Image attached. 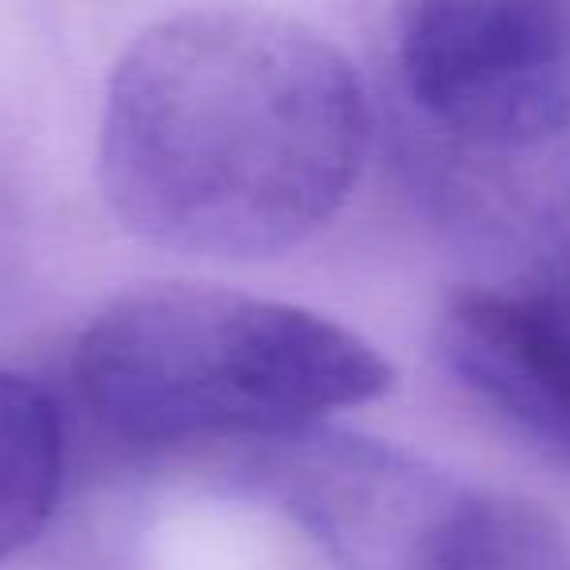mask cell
Returning a JSON list of instances; mask_svg holds the SVG:
<instances>
[{
	"mask_svg": "<svg viewBox=\"0 0 570 570\" xmlns=\"http://www.w3.org/2000/svg\"><path fill=\"white\" fill-rule=\"evenodd\" d=\"M372 114L352 59L262 9H191L145 28L106 87L98 184L129 235L254 262L344 212Z\"/></svg>",
	"mask_w": 570,
	"mask_h": 570,
	"instance_id": "obj_1",
	"label": "cell"
},
{
	"mask_svg": "<svg viewBox=\"0 0 570 570\" xmlns=\"http://www.w3.org/2000/svg\"><path fill=\"white\" fill-rule=\"evenodd\" d=\"M395 67L438 134L539 149L570 126V0H399Z\"/></svg>",
	"mask_w": 570,
	"mask_h": 570,
	"instance_id": "obj_3",
	"label": "cell"
},
{
	"mask_svg": "<svg viewBox=\"0 0 570 570\" xmlns=\"http://www.w3.org/2000/svg\"><path fill=\"white\" fill-rule=\"evenodd\" d=\"M266 481L348 570H411L422 539L458 492L406 458L317 430L285 438Z\"/></svg>",
	"mask_w": 570,
	"mask_h": 570,
	"instance_id": "obj_5",
	"label": "cell"
},
{
	"mask_svg": "<svg viewBox=\"0 0 570 570\" xmlns=\"http://www.w3.org/2000/svg\"><path fill=\"white\" fill-rule=\"evenodd\" d=\"M82 403L121 438L277 442L372 403L395 372L360 333L219 285H149L75 344Z\"/></svg>",
	"mask_w": 570,
	"mask_h": 570,
	"instance_id": "obj_2",
	"label": "cell"
},
{
	"mask_svg": "<svg viewBox=\"0 0 570 570\" xmlns=\"http://www.w3.org/2000/svg\"><path fill=\"white\" fill-rule=\"evenodd\" d=\"M411 570H570V539L531 500L458 492Z\"/></svg>",
	"mask_w": 570,
	"mask_h": 570,
	"instance_id": "obj_7",
	"label": "cell"
},
{
	"mask_svg": "<svg viewBox=\"0 0 570 570\" xmlns=\"http://www.w3.org/2000/svg\"><path fill=\"white\" fill-rule=\"evenodd\" d=\"M438 356L508 430L570 465V277L453 294Z\"/></svg>",
	"mask_w": 570,
	"mask_h": 570,
	"instance_id": "obj_4",
	"label": "cell"
},
{
	"mask_svg": "<svg viewBox=\"0 0 570 570\" xmlns=\"http://www.w3.org/2000/svg\"><path fill=\"white\" fill-rule=\"evenodd\" d=\"M63 492V419L48 391L0 372V562L24 551Z\"/></svg>",
	"mask_w": 570,
	"mask_h": 570,
	"instance_id": "obj_6",
	"label": "cell"
}]
</instances>
